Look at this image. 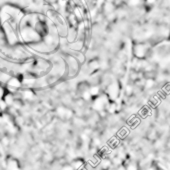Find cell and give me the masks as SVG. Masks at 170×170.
I'll return each instance as SVG.
<instances>
[{"mask_svg":"<svg viewBox=\"0 0 170 170\" xmlns=\"http://www.w3.org/2000/svg\"><path fill=\"white\" fill-rule=\"evenodd\" d=\"M115 4L114 3H110V2H105V4L103 5L102 9H101V12L103 13V14L105 15V16H107L108 14H110V13H113L115 12Z\"/></svg>","mask_w":170,"mask_h":170,"instance_id":"6da1fadb","label":"cell"},{"mask_svg":"<svg viewBox=\"0 0 170 170\" xmlns=\"http://www.w3.org/2000/svg\"><path fill=\"white\" fill-rule=\"evenodd\" d=\"M66 17H67V20H68V22H69L70 26L73 27V28H75V27L78 26V24H79V21H78V19L76 18V16L74 15L73 12H70Z\"/></svg>","mask_w":170,"mask_h":170,"instance_id":"7a4b0ae2","label":"cell"},{"mask_svg":"<svg viewBox=\"0 0 170 170\" xmlns=\"http://www.w3.org/2000/svg\"><path fill=\"white\" fill-rule=\"evenodd\" d=\"M126 2L129 7H137L143 2V0H127Z\"/></svg>","mask_w":170,"mask_h":170,"instance_id":"3957f363","label":"cell"},{"mask_svg":"<svg viewBox=\"0 0 170 170\" xmlns=\"http://www.w3.org/2000/svg\"><path fill=\"white\" fill-rule=\"evenodd\" d=\"M144 2H145L147 5H149V6H153V5L159 3L160 0H144Z\"/></svg>","mask_w":170,"mask_h":170,"instance_id":"277c9868","label":"cell"},{"mask_svg":"<svg viewBox=\"0 0 170 170\" xmlns=\"http://www.w3.org/2000/svg\"><path fill=\"white\" fill-rule=\"evenodd\" d=\"M106 2H110V3H114V1L115 0H105Z\"/></svg>","mask_w":170,"mask_h":170,"instance_id":"5b68a950","label":"cell"}]
</instances>
